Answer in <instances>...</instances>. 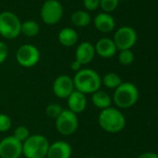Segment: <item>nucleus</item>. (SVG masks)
Returning <instances> with one entry per match:
<instances>
[{"label": "nucleus", "mask_w": 158, "mask_h": 158, "mask_svg": "<svg viewBox=\"0 0 158 158\" xmlns=\"http://www.w3.org/2000/svg\"><path fill=\"white\" fill-rule=\"evenodd\" d=\"M78 117L68 109H63L60 114L55 119L57 131L62 136H71L78 128Z\"/></svg>", "instance_id": "6"}, {"label": "nucleus", "mask_w": 158, "mask_h": 158, "mask_svg": "<svg viewBox=\"0 0 158 158\" xmlns=\"http://www.w3.org/2000/svg\"><path fill=\"white\" fill-rule=\"evenodd\" d=\"M62 110L63 109L61 108V106L60 104H58V103H49L46 108V114L49 118L56 119L60 114Z\"/></svg>", "instance_id": "24"}, {"label": "nucleus", "mask_w": 158, "mask_h": 158, "mask_svg": "<svg viewBox=\"0 0 158 158\" xmlns=\"http://www.w3.org/2000/svg\"><path fill=\"white\" fill-rule=\"evenodd\" d=\"M49 144L45 136L33 134L23 143V154L25 158H46Z\"/></svg>", "instance_id": "4"}, {"label": "nucleus", "mask_w": 158, "mask_h": 158, "mask_svg": "<svg viewBox=\"0 0 158 158\" xmlns=\"http://www.w3.org/2000/svg\"><path fill=\"white\" fill-rule=\"evenodd\" d=\"M16 139H18L19 141H21L22 143H23L30 136V130L28 129L27 127L25 126H19L14 129L13 135H12Z\"/></svg>", "instance_id": "23"}, {"label": "nucleus", "mask_w": 158, "mask_h": 158, "mask_svg": "<svg viewBox=\"0 0 158 158\" xmlns=\"http://www.w3.org/2000/svg\"><path fill=\"white\" fill-rule=\"evenodd\" d=\"M40 60L39 49L31 44H24L21 46L16 52L17 62L24 68L34 67Z\"/></svg>", "instance_id": "8"}, {"label": "nucleus", "mask_w": 158, "mask_h": 158, "mask_svg": "<svg viewBox=\"0 0 158 158\" xmlns=\"http://www.w3.org/2000/svg\"><path fill=\"white\" fill-rule=\"evenodd\" d=\"M82 66H83V65H82L80 62H78L76 60H73V61L71 62V64H70V67H71L72 71H73V72H75V73H77L78 71H80V70L82 69Z\"/></svg>", "instance_id": "29"}, {"label": "nucleus", "mask_w": 158, "mask_h": 158, "mask_svg": "<svg viewBox=\"0 0 158 158\" xmlns=\"http://www.w3.org/2000/svg\"><path fill=\"white\" fill-rule=\"evenodd\" d=\"M72 147L64 140H57L49 144L47 157L48 158H71Z\"/></svg>", "instance_id": "13"}, {"label": "nucleus", "mask_w": 158, "mask_h": 158, "mask_svg": "<svg viewBox=\"0 0 158 158\" xmlns=\"http://www.w3.org/2000/svg\"><path fill=\"white\" fill-rule=\"evenodd\" d=\"M138 39L137 32L134 28L130 26H122L114 33V43L117 48V50H126L131 49Z\"/></svg>", "instance_id": "7"}, {"label": "nucleus", "mask_w": 158, "mask_h": 158, "mask_svg": "<svg viewBox=\"0 0 158 158\" xmlns=\"http://www.w3.org/2000/svg\"><path fill=\"white\" fill-rule=\"evenodd\" d=\"M23 155V143L12 135L0 140V157L20 158Z\"/></svg>", "instance_id": "10"}, {"label": "nucleus", "mask_w": 158, "mask_h": 158, "mask_svg": "<svg viewBox=\"0 0 158 158\" xmlns=\"http://www.w3.org/2000/svg\"><path fill=\"white\" fill-rule=\"evenodd\" d=\"M122 83L123 81L120 75L114 72L107 73L103 75V77H102V85H103L105 88L110 89H117Z\"/></svg>", "instance_id": "19"}, {"label": "nucleus", "mask_w": 158, "mask_h": 158, "mask_svg": "<svg viewBox=\"0 0 158 158\" xmlns=\"http://www.w3.org/2000/svg\"><path fill=\"white\" fill-rule=\"evenodd\" d=\"M74 89L85 95L93 94L102 87V76L93 69L82 68L73 77Z\"/></svg>", "instance_id": "1"}, {"label": "nucleus", "mask_w": 158, "mask_h": 158, "mask_svg": "<svg viewBox=\"0 0 158 158\" xmlns=\"http://www.w3.org/2000/svg\"><path fill=\"white\" fill-rule=\"evenodd\" d=\"M40 15L46 24H56L60 21L63 15L62 5L58 0H47L42 5Z\"/></svg>", "instance_id": "9"}, {"label": "nucleus", "mask_w": 158, "mask_h": 158, "mask_svg": "<svg viewBox=\"0 0 158 158\" xmlns=\"http://www.w3.org/2000/svg\"><path fill=\"white\" fill-rule=\"evenodd\" d=\"M95 52L100 57L103 59H110L113 58L117 51V48L113 41V39L103 37L97 41L96 45L94 46Z\"/></svg>", "instance_id": "15"}, {"label": "nucleus", "mask_w": 158, "mask_h": 158, "mask_svg": "<svg viewBox=\"0 0 158 158\" xmlns=\"http://www.w3.org/2000/svg\"><path fill=\"white\" fill-rule=\"evenodd\" d=\"M91 102H92V104L100 110L107 109L111 107L113 103L112 97L107 92L101 90V89L91 94Z\"/></svg>", "instance_id": "17"}, {"label": "nucleus", "mask_w": 158, "mask_h": 158, "mask_svg": "<svg viewBox=\"0 0 158 158\" xmlns=\"http://www.w3.org/2000/svg\"><path fill=\"white\" fill-rule=\"evenodd\" d=\"M74 90L73 78L67 74L57 76L52 84V91L54 95L60 99H67Z\"/></svg>", "instance_id": "11"}, {"label": "nucleus", "mask_w": 158, "mask_h": 158, "mask_svg": "<svg viewBox=\"0 0 158 158\" xmlns=\"http://www.w3.org/2000/svg\"><path fill=\"white\" fill-rule=\"evenodd\" d=\"M88 158H100V157H97V156H90V157H88Z\"/></svg>", "instance_id": "31"}, {"label": "nucleus", "mask_w": 158, "mask_h": 158, "mask_svg": "<svg viewBox=\"0 0 158 158\" xmlns=\"http://www.w3.org/2000/svg\"><path fill=\"white\" fill-rule=\"evenodd\" d=\"M134 60H135V56L131 49H126V50L119 51L118 61L120 62V64H122L124 66H128L134 62Z\"/></svg>", "instance_id": "22"}, {"label": "nucleus", "mask_w": 158, "mask_h": 158, "mask_svg": "<svg viewBox=\"0 0 158 158\" xmlns=\"http://www.w3.org/2000/svg\"><path fill=\"white\" fill-rule=\"evenodd\" d=\"M98 123L102 130L108 133L121 132L127 124L124 114L116 107H109L102 110L98 116Z\"/></svg>", "instance_id": "2"}, {"label": "nucleus", "mask_w": 158, "mask_h": 158, "mask_svg": "<svg viewBox=\"0 0 158 158\" xmlns=\"http://www.w3.org/2000/svg\"><path fill=\"white\" fill-rule=\"evenodd\" d=\"M119 4V0H100V6L104 12L109 13L114 11Z\"/></svg>", "instance_id": "25"}, {"label": "nucleus", "mask_w": 158, "mask_h": 158, "mask_svg": "<svg viewBox=\"0 0 158 158\" xmlns=\"http://www.w3.org/2000/svg\"><path fill=\"white\" fill-rule=\"evenodd\" d=\"M138 158H158V153L153 152H146L139 154Z\"/></svg>", "instance_id": "30"}, {"label": "nucleus", "mask_w": 158, "mask_h": 158, "mask_svg": "<svg viewBox=\"0 0 158 158\" xmlns=\"http://www.w3.org/2000/svg\"><path fill=\"white\" fill-rule=\"evenodd\" d=\"M94 25L102 33H110L115 27V21L112 15L106 12H102L96 15Z\"/></svg>", "instance_id": "16"}, {"label": "nucleus", "mask_w": 158, "mask_h": 158, "mask_svg": "<svg viewBox=\"0 0 158 158\" xmlns=\"http://www.w3.org/2000/svg\"><path fill=\"white\" fill-rule=\"evenodd\" d=\"M8 55H9L8 46L4 42L0 41V64H2L6 60Z\"/></svg>", "instance_id": "27"}, {"label": "nucleus", "mask_w": 158, "mask_h": 158, "mask_svg": "<svg viewBox=\"0 0 158 158\" xmlns=\"http://www.w3.org/2000/svg\"><path fill=\"white\" fill-rule=\"evenodd\" d=\"M139 92L137 86L131 82H123L114 89L113 102L118 109H128L133 107L139 101Z\"/></svg>", "instance_id": "3"}, {"label": "nucleus", "mask_w": 158, "mask_h": 158, "mask_svg": "<svg viewBox=\"0 0 158 158\" xmlns=\"http://www.w3.org/2000/svg\"><path fill=\"white\" fill-rule=\"evenodd\" d=\"M87 104H88V101L86 95L77 90H74L67 98L68 110H70L75 114L83 113L87 108Z\"/></svg>", "instance_id": "14"}, {"label": "nucleus", "mask_w": 158, "mask_h": 158, "mask_svg": "<svg viewBox=\"0 0 158 158\" xmlns=\"http://www.w3.org/2000/svg\"><path fill=\"white\" fill-rule=\"evenodd\" d=\"M83 3L88 10H95L100 7V0H83Z\"/></svg>", "instance_id": "28"}, {"label": "nucleus", "mask_w": 158, "mask_h": 158, "mask_svg": "<svg viewBox=\"0 0 158 158\" xmlns=\"http://www.w3.org/2000/svg\"><path fill=\"white\" fill-rule=\"evenodd\" d=\"M12 121L6 114H0V132H7L10 129Z\"/></svg>", "instance_id": "26"}, {"label": "nucleus", "mask_w": 158, "mask_h": 158, "mask_svg": "<svg viewBox=\"0 0 158 158\" xmlns=\"http://www.w3.org/2000/svg\"><path fill=\"white\" fill-rule=\"evenodd\" d=\"M95 54L94 46L91 43L85 41L77 46L75 49V60L82 65H87L93 60Z\"/></svg>", "instance_id": "12"}, {"label": "nucleus", "mask_w": 158, "mask_h": 158, "mask_svg": "<svg viewBox=\"0 0 158 158\" xmlns=\"http://www.w3.org/2000/svg\"><path fill=\"white\" fill-rule=\"evenodd\" d=\"M22 23L19 17L11 11L0 13V35L6 39H14L21 34Z\"/></svg>", "instance_id": "5"}, {"label": "nucleus", "mask_w": 158, "mask_h": 158, "mask_svg": "<svg viewBox=\"0 0 158 158\" xmlns=\"http://www.w3.org/2000/svg\"><path fill=\"white\" fill-rule=\"evenodd\" d=\"M39 30H40L39 24L35 21L28 20L22 23L21 33L23 34L27 37H34L37 35L39 33Z\"/></svg>", "instance_id": "21"}, {"label": "nucleus", "mask_w": 158, "mask_h": 158, "mask_svg": "<svg viewBox=\"0 0 158 158\" xmlns=\"http://www.w3.org/2000/svg\"><path fill=\"white\" fill-rule=\"evenodd\" d=\"M71 21L77 27H86L90 23L91 18L89 12L85 10H77L71 16Z\"/></svg>", "instance_id": "20"}, {"label": "nucleus", "mask_w": 158, "mask_h": 158, "mask_svg": "<svg viewBox=\"0 0 158 158\" xmlns=\"http://www.w3.org/2000/svg\"><path fill=\"white\" fill-rule=\"evenodd\" d=\"M59 42L64 47H73L77 43L78 35L76 31L73 28H63L60 31L58 35Z\"/></svg>", "instance_id": "18"}]
</instances>
